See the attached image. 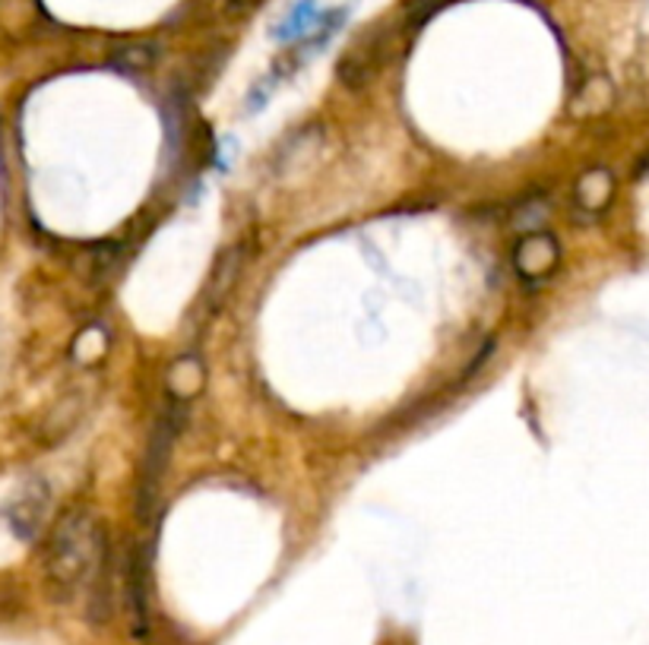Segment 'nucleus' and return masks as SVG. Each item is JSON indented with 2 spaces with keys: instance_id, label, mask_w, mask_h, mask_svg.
<instances>
[{
  "instance_id": "20e7f679",
  "label": "nucleus",
  "mask_w": 649,
  "mask_h": 645,
  "mask_svg": "<svg viewBox=\"0 0 649 645\" xmlns=\"http://www.w3.org/2000/svg\"><path fill=\"white\" fill-rule=\"evenodd\" d=\"M45 503H48V491H45L41 484L29 488L20 501L13 503L10 522H13V532H16V535H36V529L41 526V519H45Z\"/></svg>"
},
{
  "instance_id": "0eeeda50",
  "label": "nucleus",
  "mask_w": 649,
  "mask_h": 645,
  "mask_svg": "<svg viewBox=\"0 0 649 645\" xmlns=\"http://www.w3.org/2000/svg\"><path fill=\"white\" fill-rule=\"evenodd\" d=\"M105 352V336L102 329H86L79 339H76V358L79 361H96Z\"/></svg>"
},
{
  "instance_id": "423d86ee",
  "label": "nucleus",
  "mask_w": 649,
  "mask_h": 645,
  "mask_svg": "<svg viewBox=\"0 0 649 645\" xmlns=\"http://www.w3.org/2000/svg\"><path fill=\"white\" fill-rule=\"evenodd\" d=\"M169 387H172V393L180 402H187L190 395L200 393V387H203V364L194 358V355H184V358L172 367V374H169Z\"/></svg>"
},
{
  "instance_id": "39448f33",
  "label": "nucleus",
  "mask_w": 649,
  "mask_h": 645,
  "mask_svg": "<svg viewBox=\"0 0 649 645\" xmlns=\"http://www.w3.org/2000/svg\"><path fill=\"white\" fill-rule=\"evenodd\" d=\"M612 175L606 168H596L589 175H583L577 184V203L586 210V213H599L609 206L612 200Z\"/></svg>"
},
{
  "instance_id": "f03ea898",
  "label": "nucleus",
  "mask_w": 649,
  "mask_h": 645,
  "mask_svg": "<svg viewBox=\"0 0 649 645\" xmlns=\"http://www.w3.org/2000/svg\"><path fill=\"white\" fill-rule=\"evenodd\" d=\"M180 428V415L175 412V399L172 405L159 415L155 428L149 433V446H146V466H143V478H140V503H152L162 478H165V468H169V459H172V446H175V437H178Z\"/></svg>"
},
{
  "instance_id": "7ed1b4c3",
  "label": "nucleus",
  "mask_w": 649,
  "mask_h": 645,
  "mask_svg": "<svg viewBox=\"0 0 649 645\" xmlns=\"http://www.w3.org/2000/svg\"><path fill=\"white\" fill-rule=\"evenodd\" d=\"M554 263H558V241H554L548 231H533V235H526V238L516 244V251H513V266H516V273L526 276V279H541V276H548V273L554 269Z\"/></svg>"
},
{
  "instance_id": "f257e3e1",
  "label": "nucleus",
  "mask_w": 649,
  "mask_h": 645,
  "mask_svg": "<svg viewBox=\"0 0 649 645\" xmlns=\"http://www.w3.org/2000/svg\"><path fill=\"white\" fill-rule=\"evenodd\" d=\"M45 579L61 602L86 595L89 617L99 623L109 620V538L92 513L73 509L54 526L45 551Z\"/></svg>"
},
{
  "instance_id": "6e6552de",
  "label": "nucleus",
  "mask_w": 649,
  "mask_h": 645,
  "mask_svg": "<svg viewBox=\"0 0 649 645\" xmlns=\"http://www.w3.org/2000/svg\"><path fill=\"white\" fill-rule=\"evenodd\" d=\"M311 20H314V3H311V0H301V3L291 10L289 23L283 26V36H298L301 29H308Z\"/></svg>"
}]
</instances>
